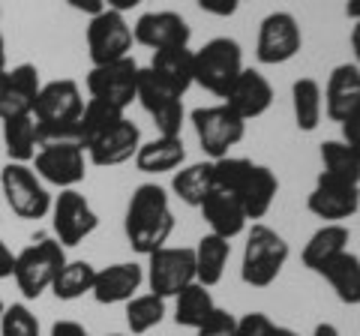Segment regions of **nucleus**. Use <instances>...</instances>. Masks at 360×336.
Returning a JSON list of instances; mask_svg holds the SVG:
<instances>
[{"label":"nucleus","instance_id":"f257e3e1","mask_svg":"<svg viewBox=\"0 0 360 336\" xmlns=\"http://www.w3.org/2000/svg\"><path fill=\"white\" fill-rule=\"evenodd\" d=\"M123 231H127V240L139 255H150L168 243V238L174 231V214H172L168 193L162 186L141 183L132 189Z\"/></svg>","mask_w":360,"mask_h":336},{"label":"nucleus","instance_id":"f03ea898","mask_svg":"<svg viewBox=\"0 0 360 336\" xmlns=\"http://www.w3.org/2000/svg\"><path fill=\"white\" fill-rule=\"evenodd\" d=\"M84 111L82 87L72 78H54L39 87L33 103V120L39 127V148L42 144H66L78 141V117Z\"/></svg>","mask_w":360,"mask_h":336},{"label":"nucleus","instance_id":"7ed1b4c3","mask_svg":"<svg viewBox=\"0 0 360 336\" xmlns=\"http://www.w3.org/2000/svg\"><path fill=\"white\" fill-rule=\"evenodd\" d=\"M288 261V243L279 231L255 222L246 234L243 246V261H240V279L252 288H267L274 285L283 267Z\"/></svg>","mask_w":360,"mask_h":336},{"label":"nucleus","instance_id":"20e7f679","mask_svg":"<svg viewBox=\"0 0 360 336\" xmlns=\"http://www.w3.org/2000/svg\"><path fill=\"white\" fill-rule=\"evenodd\" d=\"M240 72H243V51H240V42L231 37L210 39L193 54L195 84H201L207 93L219 99H225V93L231 91L234 78Z\"/></svg>","mask_w":360,"mask_h":336},{"label":"nucleus","instance_id":"39448f33","mask_svg":"<svg viewBox=\"0 0 360 336\" xmlns=\"http://www.w3.org/2000/svg\"><path fill=\"white\" fill-rule=\"evenodd\" d=\"M63 264H66L63 246L54 238H39V240L27 243L25 250L15 255L13 279H15L18 291L27 300H37V297H42L45 291L51 288L54 276H58V271Z\"/></svg>","mask_w":360,"mask_h":336},{"label":"nucleus","instance_id":"423d86ee","mask_svg":"<svg viewBox=\"0 0 360 336\" xmlns=\"http://www.w3.org/2000/svg\"><path fill=\"white\" fill-rule=\"evenodd\" d=\"M0 189L18 219H42L51 210L49 189L27 162H6L0 168Z\"/></svg>","mask_w":360,"mask_h":336},{"label":"nucleus","instance_id":"0eeeda50","mask_svg":"<svg viewBox=\"0 0 360 336\" xmlns=\"http://www.w3.org/2000/svg\"><path fill=\"white\" fill-rule=\"evenodd\" d=\"M189 117H193L201 150L210 156V162L229 156V150L234 148V144H240L243 136H246V120H240L225 103L195 108Z\"/></svg>","mask_w":360,"mask_h":336},{"label":"nucleus","instance_id":"6e6552de","mask_svg":"<svg viewBox=\"0 0 360 336\" xmlns=\"http://www.w3.org/2000/svg\"><path fill=\"white\" fill-rule=\"evenodd\" d=\"M139 72H141V66L135 63L132 54L115 63L90 66L87 93L90 99H99V103H108L120 111H127L135 103V93H139Z\"/></svg>","mask_w":360,"mask_h":336},{"label":"nucleus","instance_id":"1a4fd4ad","mask_svg":"<svg viewBox=\"0 0 360 336\" xmlns=\"http://www.w3.org/2000/svg\"><path fill=\"white\" fill-rule=\"evenodd\" d=\"M195 283V250L189 246H162L148 255V285L160 297H177Z\"/></svg>","mask_w":360,"mask_h":336},{"label":"nucleus","instance_id":"9d476101","mask_svg":"<svg viewBox=\"0 0 360 336\" xmlns=\"http://www.w3.org/2000/svg\"><path fill=\"white\" fill-rule=\"evenodd\" d=\"M51 231L63 250L66 246L84 243L90 234L96 231L99 217L90 207V201L78 193V189H60L58 198H51Z\"/></svg>","mask_w":360,"mask_h":336},{"label":"nucleus","instance_id":"9b49d317","mask_svg":"<svg viewBox=\"0 0 360 336\" xmlns=\"http://www.w3.org/2000/svg\"><path fill=\"white\" fill-rule=\"evenodd\" d=\"M33 172L39 174L42 183L75 189L87 177V153L82 144L66 141V144H42L33 156Z\"/></svg>","mask_w":360,"mask_h":336},{"label":"nucleus","instance_id":"f8f14e48","mask_svg":"<svg viewBox=\"0 0 360 336\" xmlns=\"http://www.w3.org/2000/svg\"><path fill=\"white\" fill-rule=\"evenodd\" d=\"M132 27L115 9H105L90 18L87 25V51H90V63L103 66V63H115L132 54Z\"/></svg>","mask_w":360,"mask_h":336},{"label":"nucleus","instance_id":"ddd939ff","mask_svg":"<svg viewBox=\"0 0 360 336\" xmlns=\"http://www.w3.org/2000/svg\"><path fill=\"white\" fill-rule=\"evenodd\" d=\"M303 46V33L297 18L291 13H270L262 27H258V42H255V58L264 66H279L288 63Z\"/></svg>","mask_w":360,"mask_h":336},{"label":"nucleus","instance_id":"4468645a","mask_svg":"<svg viewBox=\"0 0 360 336\" xmlns=\"http://www.w3.org/2000/svg\"><path fill=\"white\" fill-rule=\"evenodd\" d=\"M189 37H193L189 21L180 13H172V9L144 13V15H139V21H135V27H132V39L150 51L189 46Z\"/></svg>","mask_w":360,"mask_h":336},{"label":"nucleus","instance_id":"2eb2a0df","mask_svg":"<svg viewBox=\"0 0 360 336\" xmlns=\"http://www.w3.org/2000/svg\"><path fill=\"white\" fill-rule=\"evenodd\" d=\"M307 207L312 217H319L324 222H345L360 210V186L330 181V177L319 174L312 193L307 195Z\"/></svg>","mask_w":360,"mask_h":336},{"label":"nucleus","instance_id":"dca6fc26","mask_svg":"<svg viewBox=\"0 0 360 336\" xmlns=\"http://www.w3.org/2000/svg\"><path fill=\"white\" fill-rule=\"evenodd\" d=\"M42 78L33 63H18L0 78V120L33 115V103L39 96Z\"/></svg>","mask_w":360,"mask_h":336},{"label":"nucleus","instance_id":"f3484780","mask_svg":"<svg viewBox=\"0 0 360 336\" xmlns=\"http://www.w3.org/2000/svg\"><path fill=\"white\" fill-rule=\"evenodd\" d=\"M139 148H141V129L135 127L129 117H123L111 129H105L99 138L90 141L84 148V153L94 165L111 168V165H123V162L135 160Z\"/></svg>","mask_w":360,"mask_h":336},{"label":"nucleus","instance_id":"a211bd4d","mask_svg":"<svg viewBox=\"0 0 360 336\" xmlns=\"http://www.w3.org/2000/svg\"><path fill=\"white\" fill-rule=\"evenodd\" d=\"M222 103L229 105L240 120H255L274 105V87H270V82L258 70L243 66V72L234 78L231 91L225 93Z\"/></svg>","mask_w":360,"mask_h":336},{"label":"nucleus","instance_id":"6ab92c4d","mask_svg":"<svg viewBox=\"0 0 360 336\" xmlns=\"http://www.w3.org/2000/svg\"><path fill=\"white\" fill-rule=\"evenodd\" d=\"M144 283V271L141 264L135 261H117V264H108L103 271H96L94 279V300L103 306H115V304H127V300L135 297V291L141 288Z\"/></svg>","mask_w":360,"mask_h":336},{"label":"nucleus","instance_id":"aec40b11","mask_svg":"<svg viewBox=\"0 0 360 336\" xmlns=\"http://www.w3.org/2000/svg\"><path fill=\"white\" fill-rule=\"evenodd\" d=\"M324 111L328 117L342 123L360 108V66L357 63H340L324 84Z\"/></svg>","mask_w":360,"mask_h":336},{"label":"nucleus","instance_id":"412c9836","mask_svg":"<svg viewBox=\"0 0 360 336\" xmlns=\"http://www.w3.org/2000/svg\"><path fill=\"white\" fill-rule=\"evenodd\" d=\"M201 217L207 219V226L213 234H219V238L231 240L243 234L246 228V214H243V205H240V195L234 193V189H225V186H217L213 183L210 195L205 198V205L198 207Z\"/></svg>","mask_w":360,"mask_h":336},{"label":"nucleus","instance_id":"4be33fe9","mask_svg":"<svg viewBox=\"0 0 360 336\" xmlns=\"http://www.w3.org/2000/svg\"><path fill=\"white\" fill-rule=\"evenodd\" d=\"M279 193V181L276 174L270 172L267 165H255L250 168V174L243 177V186H240V205H243V214L246 219H264L270 214Z\"/></svg>","mask_w":360,"mask_h":336},{"label":"nucleus","instance_id":"5701e85b","mask_svg":"<svg viewBox=\"0 0 360 336\" xmlns=\"http://www.w3.org/2000/svg\"><path fill=\"white\" fill-rule=\"evenodd\" d=\"M193 54L189 46H177V49H162V51H153L150 66L148 70L165 82L177 96H186V91L195 84L193 78Z\"/></svg>","mask_w":360,"mask_h":336},{"label":"nucleus","instance_id":"b1692460","mask_svg":"<svg viewBox=\"0 0 360 336\" xmlns=\"http://www.w3.org/2000/svg\"><path fill=\"white\" fill-rule=\"evenodd\" d=\"M348 240H352V231H348L345 222H324L309 238V243L303 246V264L312 273H321L336 255L348 250Z\"/></svg>","mask_w":360,"mask_h":336},{"label":"nucleus","instance_id":"393cba45","mask_svg":"<svg viewBox=\"0 0 360 336\" xmlns=\"http://www.w3.org/2000/svg\"><path fill=\"white\" fill-rule=\"evenodd\" d=\"M186 162V144L184 138H165L156 136L153 141H141L139 153H135V168L141 174H165V172H177Z\"/></svg>","mask_w":360,"mask_h":336},{"label":"nucleus","instance_id":"a878e982","mask_svg":"<svg viewBox=\"0 0 360 336\" xmlns=\"http://www.w3.org/2000/svg\"><path fill=\"white\" fill-rule=\"evenodd\" d=\"M231 259V243L219 234H205L195 246V283L213 288L225 273V264Z\"/></svg>","mask_w":360,"mask_h":336},{"label":"nucleus","instance_id":"bb28decb","mask_svg":"<svg viewBox=\"0 0 360 336\" xmlns=\"http://www.w3.org/2000/svg\"><path fill=\"white\" fill-rule=\"evenodd\" d=\"M321 276L330 283L336 297H340L345 306H360V259L354 252H348V250L340 252L321 271Z\"/></svg>","mask_w":360,"mask_h":336},{"label":"nucleus","instance_id":"cd10ccee","mask_svg":"<svg viewBox=\"0 0 360 336\" xmlns=\"http://www.w3.org/2000/svg\"><path fill=\"white\" fill-rule=\"evenodd\" d=\"M4 148L9 153V162H33L39 150V127L33 115L4 120Z\"/></svg>","mask_w":360,"mask_h":336},{"label":"nucleus","instance_id":"c85d7f7f","mask_svg":"<svg viewBox=\"0 0 360 336\" xmlns=\"http://www.w3.org/2000/svg\"><path fill=\"white\" fill-rule=\"evenodd\" d=\"M213 189V162H193V165H180V172L172 181V193L189 207H201L205 198Z\"/></svg>","mask_w":360,"mask_h":336},{"label":"nucleus","instance_id":"c756f323","mask_svg":"<svg viewBox=\"0 0 360 336\" xmlns=\"http://www.w3.org/2000/svg\"><path fill=\"white\" fill-rule=\"evenodd\" d=\"M291 108H295V123L297 129L312 132L321 123L324 115V93L315 78H297L291 84Z\"/></svg>","mask_w":360,"mask_h":336},{"label":"nucleus","instance_id":"7c9ffc66","mask_svg":"<svg viewBox=\"0 0 360 336\" xmlns=\"http://www.w3.org/2000/svg\"><path fill=\"white\" fill-rule=\"evenodd\" d=\"M213 309H217V304H213L210 288H205L201 283L186 285V288L174 297V321L180 324V328H193V330H198L201 324L210 318V312H213Z\"/></svg>","mask_w":360,"mask_h":336},{"label":"nucleus","instance_id":"2f4dec72","mask_svg":"<svg viewBox=\"0 0 360 336\" xmlns=\"http://www.w3.org/2000/svg\"><path fill=\"white\" fill-rule=\"evenodd\" d=\"M321 177L360 186V156L345 141H324L321 144Z\"/></svg>","mask_w":360,"mask_h":336},{"label":"nucleus","instance_id":"473e14b6","mask_svg":"<svg viewBox=\"0 0 360 336\" xmlns=\"http://www.w3.org/2000/svg\"><path fill=\"white\" fill-rule=\"evenodd\" d=\"M94 279H96V267L90 261H70L58 271L54 276V283L49 291H54V297L58 300H78L94 291Z\"/></svg>","mask_w":360,"mask_h":336},{"label":"nucleus","instance_id":"72a5a7b5","mask_svg":"<svg viewBox=\"0 0 360 336\" xmlns=\"http://www.w3.org/2000/svg\"><path fill=\"white\" fill-rule=\"evenodd\" d=\"M123 117L127 115H123L120 108L108 105V103H99V99H87L82 117H78V141H82V148H87L90 141L99 138L105 129H111Z\"/></svg>","mask_w":360,"mask_h":336},{"label":"nucleus","instance_id":"f704fd0d","mask_svg":"<svg viewBox=\"0 0 360 336\" xmlns=\"http://www.w3.org/2000/svg\"><path fill=\"white\" fill-rule=\"evenodd\" d=\"M165 318V297L160 295H135L132 300H127V328L141 336L153 328H160Z\"/></svg>","mask_w":360,"mask_h":336},{"label":"nucleus","instance_id":"c9c22d12","mask_svg":"<svg viewBox=\"0 0 360 336\" xmlns=\"http://www.w3.org/2000/svg\"><path fill=\"white\" fill-rule=\"evenodd\" d=\"M135 99L144 105L148 115H153L160 105L172 103V99H184V96H177L172 87H168L165 82H160V78L148 70V66H141V72H139V93H135Z\"/></svg>","mask_w":360,"mask_h":336},{"label":"nucleus","instance_id":"e433bc0d","mask_svg":"<svg viewBox=\"0 0 360 336\" xmlns=\"http://www.w3.org/2000/svg\"><path fill=\"white\" fill-rule=\"evenodd\" d=\"M0 336H39V318L25 304H9L0 316Z\"/></svg>","mask_w":360,"mask_h":336},{"label":"nucleus","instance_id":"4c0bfd02","mask_svg":"<svg viewBox=\"0 0 360 336\" xmlns=\"http://www.w3.org/2000/svg\"><path fill=\"white\" fill-rule=\"evenodd\" d=\"M153 123L156 129H160V136L165 138H177L180 129H184V120H186V108H184V99H172V103H165L153 111Z\"/></svg>","mask_w":360,"mask_h":336},{"label":"nucleus","instance_id":"58836bf2","mask_svg":"<svg viewBox=\"0 0 360 336\" xmlns=\"http://www.w3.org/2000/svg\"><path fill=\"white\" fill-rule=\"evenodd\" d=\"M195 336H238V318L229 309H213L210 318L195 330Z\"/></svg>","mask_w":360,"mask_h":336},{"label":"nucleus","instance_id":"ea45409f","mask_svg":"<svg viewBox=\"0 0 360 336\" xmlns=\"http://www.w3.org/2000/svg\"><path fill=\"white\" fill-rule=\"evenodd\" d=\"M276 324L270 321L264 312H246L238 318V336H270Z\"/></svg>","mask_w":360,"mask_h":336},{"label":"nucleus","instance_id":"a19ab883","mask_svg":"<svg viewBox=\"0 0 360 336\" xmlns=\"http://www.w3.org/2000/svg\"><path fill=\"white\" fill-rule=\"evenodd\" d=\"M201 13H207V15H217V18H229L238 13V6H240V0H195Z\"/></svg>","mask_w":360,"mask_h":336},{"label":"nucleus","instance_id":"79ce46f5","mask_svg":"<svg viewBox=\"0 0 360 336\" xmlns=\"http://www.w3.org/2000/svg\"><path fill=\"white\" fill-rule=\"evenodd\" d=\"M342 141L360 156V108L348 120H342Z\"/></svg>","mask_w":360,"mask_h":336},{"label":"nucleus","instance_id":"37998d69","mask_svg":"<svg viewBox=\"0 0 360 336\" xmlns=\"http://www.w3.org/2000/svg\"><path fill=\"white\" fill-rule=\"evenodd\" d=\"M51 336H90V333H87L84 324L63 318V321H54L51 324Z\"/></svg>","mask_w":360,"mask_h":336},{"label":"nucleus","instance_id":"c03bdc74","mask_svg":"<svg viewBox=\"0 0 360 336\" xmlns=\"http://www.w3.org/2000/svg\"><path fill=\"white\" fill-rule=\"evenodd\" d=\"M75 13H84V15H99V13H105V0H66Z\"/></svg>","mask_w":360,"mask_h":336},{"label":"nucleus","instance_id":"a18cd8bd","mask_svg":"<svg viewBox=\"0 0 360 336\" xmlns=\"http://www.w3.org/2000/svg\"><path fill=\"white\" fill-rule=\"evenodd\" d=\"M13 271H15V252L9 250L4 240H0V279L13 276Z\"/></svg>","mask_w":360,"mask_h":336},{"label":"nucleus","instance_id":"49530a36","mask_svg":"<svg viewBox=\"0 0 360 336\" xmlns=\"http://www.w3.org/2000/svg\"><path fill=\"white\" fill-rule=\"evenodd\" d=\"M144 0H105V9H115V13H129V9H135V6H141Z\"/></svg>","mask_w":360,"mask_h":336},{"label":"nucleus","instance_id":"de8ad7c7","mask_svg":"<svg viewBox=\"0 0 360 336\" xmlns=\"http://www.w3.org/2000/svg\"><path fill=\"white\" fill-rule=\"evenodd\" d=\"M352 51H354V60L360 66V21H354V27H352Z\"/></svg>","mask_w":360,"mask_h":336},{"label":"nucleus","instance_id":"09e8293b","mask_svg":"<svg viewBox=\"0 0 360 336\" xmlns=\"http://www.w3.org/2000/svg\"><path fill=\"white\" fill-rule=\"evenodd\" d=\"M345 15L360 21V0H345Z\"/></svg>","mask_w":360,"mask_h":336},{"label":"nucleus","instance_id":"8fccbe9b","mask_svg":"<svg viewBox=\"0 0 360 336\" xmlns=\"http://www.w3.org/2000/svg\"><path fill=\"white\" fill-rule=\"evenodd\" d=\"M312 336H340V330H336L333 324H328V321H324V324H319V328L312 330Z\"/></svg>","mask_w":360,"mask_h":336},{"label":"nucleus","instance_id":"3c124183","mask_svg":"<svg viewBox=\"0 0 360 336\" xmlns=\"http://www.w3.org/2000/svg\"><path fill=\"white\" fill-rule=\"evenodd\" d=\"M0 72H6V39L0 33Z\"/></svg>","mask_w":360,"mask_h":336},{"label":"nucleus","instance_id":"603ef678","mask_svg":"<svg viewBox=\"0 0 360 336\" xmlns=\"http://www.w3.org/2000/svg\"><path fill=\"white\" fill-rule=\"evenodd\" d=\"M270 336H300V333H295L291 328H274V333H270Z\"/></svg>","mask_w":360,"mask_h":336},{"label":"nucleus","instance_id":"864d4df0","mask_svg":"<svg viewBox=\"0 0 360 336\" xmlns=\"http://www.w3.org/2000/svg\"><path fill=\"white\" fill-rule=\"evenodd\" d=\"M4 306H6V304H4V300H0V316H4Z\"/></svg>","mask_w":360,"mask_h":336},{"label":"nucleus","instance_id":"5fc2aeb1","mask_svg":"<svg viewBox=\"0 0 360 336\" xmlns=\"http://www.w3.org/2000/svg\"><path fill=\"white\" fill-rule=\"evenodd\" d=\"M108 336H123V333H108Z\"/></svg>","mask_w":360,"mask_h":336},{"label":"nucleus","instance_id":"6e6d98bb","mask_svg":"<svg viewBox=\"0 0 360 336\" xmlns=\"http://www.w3.org/2000/svg\"><path fill=\"white\" fill-rule=\"evenodd\" d=\"M0 78H4V72H0Z\"/></svg>","mask_w":360,"mask_h":336}]
</instances>
